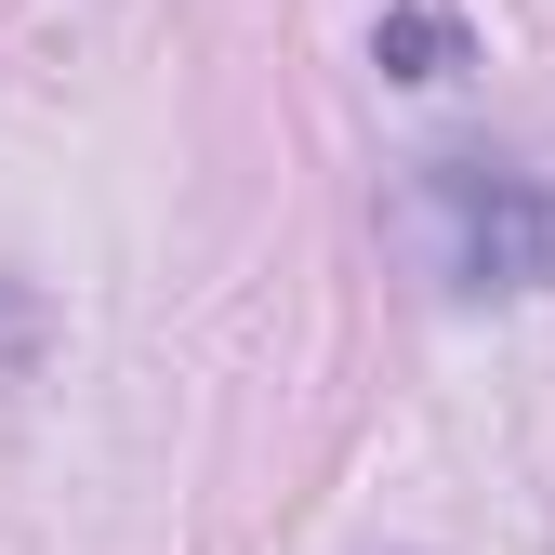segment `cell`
Returning <instances> with one entry per match:
<instances>
[{"label": "cell", "mask_w": 555, "mask_h": 555, "mask_svg": "<svg viewBox=\"0 0 555 555\" xmlns=\"http://www.w3.org/2000/svg\"><path fill=\"white\" fill-rule=\"evenodd\" d=\"M424 225H437V278L450 292H542L555 278V185H529V172L437 159Z\"/></svg>", "instance_id": "1"}, {"label": "cell", "mask_w": 555, "mask_h": 555, "mask_svg": "<svg viewBox=\"0 0 555 555\" xmlns=\"http://www.w3.org/2000/svg\"><path fill=\"white\" fill-rule=\"evenodd\" d=\"M384 53H397V80H437V66H450L463 40H450L437 14H397V27H384Z\"/></svg>", "instance_id": "2"}]
</instances>
